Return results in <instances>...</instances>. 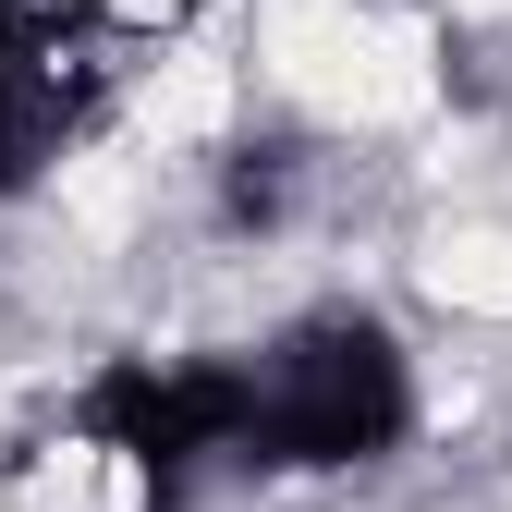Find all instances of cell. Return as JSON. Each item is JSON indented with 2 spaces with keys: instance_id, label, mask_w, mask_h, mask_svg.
<instances>
[{
  "instance_id": "cell-1",
  "label": "cell",
  "mask_w": 512,
  "mask_h": 512,
  "mask_svg": "<svg viewBox=\"0 0 512 512\" xmlns=\"http://www.w3.org/2000/svg\"><path fill=\"white\" fill-rule=\"evenodd\" d=\"M269 74L330 122H391V110L427 98V49H415V25H378L354 0H281L269 13Z\"/></svg>"
},
{
  "instance_id": "cell-2",
  "label": "cell",
  "mask_w": 512,
  "mask_h": 512,
  "mask_svg": "<svg viewBox=\"0 0 512 512\" xmlns=\"http://www.w3.org/2000/svg\"><path fill=\"white\" fill-rule=\"evenodd\" d=\"M427 293L512 317V232H439V244H427Z\"/></svg>"
},
{
  "instance_id": "cell-3",
  "label": "cell",
  "mask_w": 512,
  "mask_h": 512,
  "mask_svg": "<svg viewBox=\"0 0 512 512\" xmlns=\"http://www.w3.org/2000/svg\"><path fill=\"white\" fill-rule=\"evenodd\" d=\"M220 110H232V74H220V61H171L159 98H147V135H220Z\"/></svg>"
},
{
  "instance_id": "cell-4",
  "label": "cell",
  "mask_w": 512,
  "mask_h": 512,
  "mask_svg": "<svg viewBox=\"0 0 512 512\" xmlns=\"http://www.w3.org/2000/svg\"><path fill=\"white\" fill-rule=\"evenodd\" d=\"M464 13H512V0H464Z\"/></svg>"
}]
</instances>
